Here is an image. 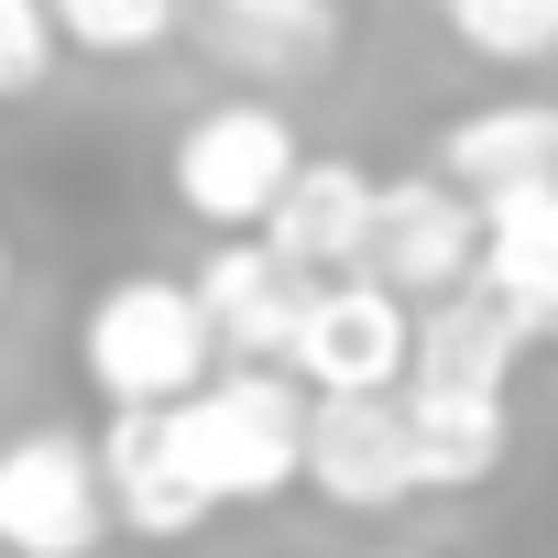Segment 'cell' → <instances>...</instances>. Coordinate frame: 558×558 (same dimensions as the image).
<instances>
[{
  "label": "cell",
  "mask_w": 558,
  "mask_h": 558,
  "mask_svg": "<svg viewBox=\"0 0 558 558\" xmlns=\"http://www.w3.org/2000/svg\"><path fill=\"white\" fill-rule=\"evenodd\" d=\"M395 558H416V547H395Z\"/></svg>",
  "instance_id": "cell-20"
},
{
  "label": "cell",
  "mask_w": 558,
  "mask_h": 558,
  "mask_svg": "<svg viewBox=\"0 0 558 558\" xmlns=\"http://www.w3.org/2000/svg\"><path fill=\"white\" fill-rule=\"evenodd\" d=\"M438 23L493 66H547L558 56V0H438Z\"/></svg>",
  "instance_id": "cell-16"
},
{
  "label": "cell",
  "mask_w": 558,
  "mask_h": 558,
  "mask_svg": "<svg viewBox=\"0 0 558 558\" xmlns=\"http://www.w3.org/2000/svg\"><path fill=\"white\" fill-rule=\"evenodd\" d=\"M286 373L307 395H395L416 373V318L395 286H373V274H329V286H307V318H296V351Z\"/></svg>",
  "instance_id": "cell-5"
},
{
  "label": "cell",
  "mask_w": 558,
  "mask_h": 558,
  "mask_svg": "<svg viewBox=\"0 0 558 558\" xmlns=\"http://www.w3.org/2000/svg\"><path fill=\"white\" fill-rule=\"evenodd\" d=\"M340 0H186V34L208 45V66L230 77H263V88H286V77H318L340 56Z\"/></svg>",
  "instance_id": "cell-9"
},
{
  "label": "cell",
  "mask_w": 558,
  "mask_h": 558,
  "mask_svg": "<svg viewBox=\"0 0 558 558\" xmlns=\"http://www.w3.org/2000/svg\"><path fill=\"white\" fill-rule=\"evenodd\" d=\"M56 12L45 0H0V99H34L45 77H56Z\"/></svg>",
  "instance_id": "cell-18"
},
{
  "label": "cell",
  "mask_w": 558,
  "mask_h": 558,
  "mask_svg": "<svg viewBox=\"0 0 558 558\" xmlns=\"http://www.w3.org/2000/svg\"><path fill=\"white\" fill-rule=\"evenodd\" d=\"M110 536L99 449L66 427H23L0 449V558H88Z\"/></svg>",
  "instance_id": "cell-4"
},
{
  "label": "cell",
  "mask_w": 558,
  "mask_h": 558,
  "mask_svg": "<svg viewBox=\"0 0 558 558\" xmlns=\"http://www.w3.org/2000/svg\"><path fill=\"white\" fill-rule=\"evenodd\" d=\"M0 286H12V252H0Z\"/></svg>",
  "instance_id": "cell-19"
},
{
  "label": "cell",
  "mask_w": 558,
  "mask_h": 558,
  "mask_svg": "<svg viewBox=\"0 0 558 558\" xmlns=\"http://www.w3.org/2000/svg\"><path fill=\"white\" fill-rule=\"evenodd\" d=\"M362 274H373V286H395L405 307L471 286V274H482V197L449 186V175H384V186H373Z\"/></svg>",
  "instance_id": "cell-6"
},
{
  "label": "cell",
  "mask_w": 558,
  "mask_h": 558,
  "mask_svg": "<svg viewBox=\"0 0 558 558\" xmlns=\"http://www.w3.org/2000/svg\"><path fill=\"white\" fill-rule=\"evenodd\" d=\"M405 395V438H416V493H471V482H493L504 471V449H514V416H504V395L493 384H395Z\"/></svg>",
  "instance_id": "cell-12"
},
{
  "label": "cell",
  "mask_w": 558,
  "mask_h": 558,
  "mask_svg": "<svg viewBox=\"0 0 558 558\" xmlns=\"http://www.w3.org/2000/svg\"><path fill=\"white\" fill-rule=\"evenodd\" d=\"M307 482L340 514H384L416 493V438H405V395H318L307 405Z\"/></svg>",
  "instance_id": "cell-7"
},
{
  "label": "cell",
  "mask_w": 558,
  "mask_h": 558,
  "mask_svg": "<svg viewBox=\"0 0 558 558\" xmlns=\"http://www.w3.org/2000/svg\"><path fill=\"white\" fill-rule=\"evenodd\" d=\"M45 12L77 56H143V45H165L186 23V0H45Z\"/></svg>",
  "instance_id": "cell-17"
},
{
  "label": "cell",
  "mask_w": 558,
  "mask_h": 558,
  "mask_svg": "<svg viewBox=\"0 0 558 558\" xmlns=\"http://www.w3.org/2000/svg\"><path fill=\"white\" fill-rule=\"evenodd\" d=\"M165 416H175V449H186V471H197L208 504H274L286 482H307V395L274 362L208 373Z\"/></svg>",
  "instance_id": "cell-1"
},
{
  "label": "cell",
  "mask_w": 558,
  "mask_h": 558,
  "mask_svg": "<svg viewBox=\"0 0 558 558\" xmlns=\"http://www.w3.org/2000/svg\"><path fill=\"white\" fill-rule=\"evenodd\" d=\"M373 186L384 175H362V165H296L286 175V197H274V219H263V241L286 252L296 274H362V241H373Z\"/></svg>",
  "instance_id": "cell-13"
},
{
  "label": "cell",
  "mask_w": 558,
  "mask_h": 558,
  "mask_svg": "<svg viewBox=\"0 0 558 558\" xmlns=\"http://www.w3.org/2000/svg\"><path fill=\"white\" fill-rule=\"evenodd\" d=\"M482 286L525 318V340H558V175L482 197Z\"/></svg>",
  "instance_id": "cell-11"
},
{
  "label": "cell",
  "mask_w": 558,
  "mask_h": 558,
  "mask_svg": "<svg viewBox=\"0 0 558 558\" xmlns=\"http://www.w3.org/2000/svg\"><path fill=\"white\" fill-rule=\"evenodd\" d=\"M208 307L197 286H175V274H121V286L88 296V329H77V362L110 405H186L208 384Z\"/></svg>",
  "instance_id": "cell-2"
},
{
  "label": "cell",
  "mask_w": 558,
  "mask_h": 558,
  "mask_svg": "<svg viewBox=\"0 0 558 558\" xmlns=\"http://www.w3.org/2000/svg\"><path fill=\"white\" fill-rule=\"evenodd\" d=\"M525 362V318L482 286H449V296H427V318H416V373L427 384H493L504 395V373Z\"/></svg>",
  "instance_id": "cell-14"
},
{
  "label": "cell",
  "mask_w": 558,
  "mask_h": 558,
  "mask_svg": "<svg viewBox=\"0 0 558 558\" xmlns=\"http://www.w3.org/2000/svg\"><path fill=\"white\" fill-rule=\"evenodd\" d=\"M296 165H307V154H296V132H286L274 99H219V110H197V121L175 132V165H165V175H175V208H186V219H208V230H263Z\"/></svg>",
  "instance_id": "cell-3"
},
{
  "label": "cell",
  "mask_w": 558,
  "mask_h": 558,
  "mask_svg": "<svg viewBox=\"0 0 558 558\" xmlns=\"http://www.w3.org/2000/svg\"><path fill=\"white\" fill-rule=\"evenodd\" d=\"M99 482H110V525H132V536H154V547H175V536H197V525L219 514V504L197 493V471H186L165 405H110Z\"/></svg>",
  "instance_id": "cell-8"
},
{
  "label": "cell",
  "mask_w": 558,
  "mask_h": 558,
  "mask_svg": "<svg viewBox=\"0 0 558 558\" xmlns=\"http://www.w3.org/2000/svg\"><path fill=\"white\" fill-rule=\"evenodd\" d=\"M438 175L493 197V186H525V175H558V110L547 99H493V110H460L438 132Z\"/></svg>",
  "instance_id": "cell-15"
},
{
  "label": "cell",
  "mask_w": 558,
  "mask_h": 558,
  "mask_svg": "<svg viewBox=\"0 0 558 558\" xmlns=\"http://www.w3.org/2000/svg\"><path fill=\"white\" fill-rule=\"evenodd\" d=\"M307 286H318V274H296L274 241H219V252L197 263V307H208L219 351H241V362H286V351H296Z\"/></svg>",
  "instance_id": "cell-10"
}]
</instances>
